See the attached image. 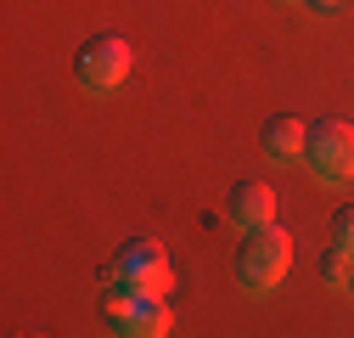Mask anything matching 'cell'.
<instances>
[{
    "label": "cell",
    "instance_id": "277c9868",
    "mask_svg": "<svg viewBox=\"0 0 354 338\" xmlns=\"http://www.w3.org/2000/svg\"><path fill=\"white\" fill-rule=\"evenodd\" d=\"M309 169L321 181H354V124L348 118H315L309 124V147H304Z\"/></svg>",
    "mask_w": 354,
    "mask_h": 338
},
{
    "label": "cell",
    "instance_id": "7a4b0ae2",
    "mask_svg": "<svg viewBox=\"0 0 354 338\" xmlns=\"http://www.w3.org/2000/svg\"><path fill=\"white\" fill-rule=\"evenodd\" d=\"M107 287L113 293H169L174 287V260L158 237H129L113 265H107Z\"/></svg>",
    "mask_w": 354,
    "mask_h": 338
},
{
    "label": "cell",
    "instance_id": "3957f363",
    "mask_svg": "<svg viewBox=\"0 0 354 338\" xmlns=\"http://www.w3.org/2000/svg\"><path fill=\"white\" fill-rule=\"evenodd\" d=\"M129 68H136V46H129L124 34H96V39H84L79 57H73V73H79L84 91H118L129 79Z\"/></svg>",
    "mask_w": 354,
    "mask_h": 338
},
{
    "label": "cell",
    "instance_id": "30bf717a",
    "mask_svg": "<svg viewBox=\"0 0 354 338\" xmlns=\"http://www.w3.org/2000/svg\"><path fill=\"white\" fill-rule=\"evenodd\" d=\"M304 6H315V12H337V0H304Z\"/></svg>",
    "mask_w": 354,
    "mask_h": 338
},
{
    "label": "cell",
    "instance_id": "52a82bcc",
    "mask_svg": "<svg viewBox=\"0 0 354 338\" xmlns=\"http://www.w3.org/2000/svg\"><path fill=\"white\" fill-rule=\"evenodd\" d=\"M259 147H264L270 163H292V158H304V147H309V124L292 118V113H276V118L259 130Z\"/></svg>",
    "mask_w": 354,
    "mask_h": 338
},
{
    "label": "cell",
    "instance_id": "5b68a950",
    "mask_svg": "<svg viewBox=\"0 0 354 338\" xmlns=\"http://www.w3.org/2000/svg\"><path fill=\"white\" fill-rule=\"evenodd\" d=\"M107 327H113V332H129V338H163V332L174 327L169 293H113Z\"/></svg>",
    "mask_w": 354,
    "mask_h": 338
},
{
    "label": "cell",
    "instance_id": "6da1fadb",
    "mask_svg": "<svg viewBox=\"0 0 354 338\" xmlns=\"http://www.w3.org/2000/svg\"><path fill=\"white\" fill-rule=\"evenodd\" d=\"M287 265H292V237H287L276 220L253 226V231L236 242V282H242L248 293H276L281 276H287Z\"/></svg>",
    "mask_w": 354,
    "mask_h": 338
},
{
    "label": "cell",
    "instance_id": "ba28073f",
    "mask_svg": "<svg viewBox=\"0 0 354 338\" xmlns=\"http://www.w3.org/2000/svg\"><path fill=\"white\" fill-rule=\"evenodd\" d=\"M321 276H326V287H337V293H354V248L332 242V248L321 254Z\"/></svg>",
    "mask_w": 354,
    "mask_h": 338
},
{
    "label": "cell",
    "instance_id": "8992f818",
    "mask_svg": "<svg viewBox=\"0 0 354 338\" xmlns=\"http://www.w3.org/2000/svg\"><path fill=\"white\" fill-rule=\"evenodd\" d=\"M225 215H231L242 231H253V226H264V220H276V192L264 186V181H236V186L225 192Z\"/></svg>",
    "mask_w": 354,
    "mask_h": 338
},
{
    "label": "cell",
    "instance_id": "9c48e42d",
    "mask_svg": "<svg viewBox=\"0 0 354 338\" xmlns=\"http://www.w3.org/2000/svg\"><path fill=\"white\" fill-rule=\"evenodd\" d=\"M332 242L354 248V203H337V208H332Z\"/></svg>",
    "mask_w": 354,
    "mask_h": 338
}]
</instances>
